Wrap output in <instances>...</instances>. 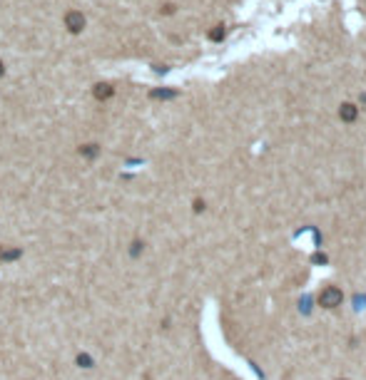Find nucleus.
<instances>
[{
  "label": "nucleus",
  "instance_id": "f257e3e1",
  "mask_svg": "<svg viewBox=\"0 0 366 380\" xmlns=\"http://www.w3.org/2000/svg\"><path fill=\"white\" fill-rule=\"evenodd\" d=\"M341 298H344V293H341L336 286H329V288L321 291V296H319V306H324V308H336V306L341 303Z\"/></svg>",
  "mask_w": 366,
  "mask_h": 380
},
{
  "label": "nucleus",
  "instance_id": "f03ea898",
  "mask_svg": "<svg viewBox=\"0 0 366 380\" xmlns=\"http://www.w3.org/2000/svg\"><path fill=\"white\" fill-rule=\"evenodd\" d=\"M339 117H341V122H354L356 117H359V107L354 105V102H344L341 107H339Z\"/></svg>",
  "mask_w": 366,
  "mask_h": 380
},
{
  "label": "nucleus",
  "instance_id": "7ed1b4c3",
  "mask_svg": "<svg viewBox=\"0 0 366 380\" xmlns=\"http://www.w3.org/2000/svg\"><path fill=\"white\" fill-rule=\"evenodd\" d=\"M65 23H68V28L73 30V33H80L82 28H85V18H82V13H68L65 15Z\"/></svg>",
  "mask_w": 366,
  "mask_h": 380
},
{
  "label": "nucleus",
  "instance_id": "20e7f679",
  "mask_svg": "<svg viewBox=\"0 0 366 380\" xmlns=\"http://www.w3.org/2000/svg\"><path fill=\"white\" fill-rule=\"evenodd\" d=\"M110 95H112V87H110V85H105V82L95 85V97H97V100H105V97H110Z\"/></svg>",
  "mask_w": 366,
  "mask_h": 380
},
{
  "label": "nucleus",
  "instance_id": "39448f33",
  "mask_svg": "<svg viewBox=\"0 0 366 380\" xmlns=\"http://www.w3.org/2000/svg\"><path fill=\"white\" fill-rule=\"evenodd\" d=\"M224 38V25H215L212 30H210V40H215V43H220Z\"/></svg>",
  "mask_w": 366,
  "mask_h": 380
},
{
  "label": "nucleus",
  "instance_id": "423d86ee",
  "mask_svg": "<svg viewBox=\"0 0 366 380\" xmlns=\"http://www.w3.org/2000/svg\"><path fill=\"white\" fill-rule=\"evenodd\" d=\"M152 97H154V100H167V97H174V92H172V90H154Z\"/></svg>",
  "mask_w": 366,
  "mask_h": 380
},
{
  "label": "nucleus",
  "instance_id": "0eeeda50",
  "mask_svg": "<svg viewBox=\"0 0 366 380\" xmlns=\"http://www.w3.org/2000/svg\"><path fill=\"white\" fill-rule=\"evenodd\" d=\"M77 363H80V365H85V368H87V365H90V358H87V355H80V358H77Z\"/></svg>",
  "mask_w": 366,
  "mask_h": 380
},
{
  "label": "nucleus",
  "instance_id": "6e6552de",
  "mask_svg": "<svg viewBox=\"0 0 366 380\" xmlns=\"http://www.w3.org/2000/svg\"><path fill=\"white\" fill-rule=\"evenodd\" d=\"M202 209H205V202L197 199V202H195V212H202Z\"/></svg>",
  "mask_w": 366,
  "mask_h": 380
},
{
  "label": "nucleus",
  "instance_id": "1a4fd4ad",
  "mask_svg": "<svg viewBox=\"0 0 366 380\" xmlns=\"http://www.w3.org/2000/svg\"><path fill=\"white\" fill-rule=\"evenodd\" d=\"M314 261H316V264H324V261H326V256H321V254H316V256H314Z\"/></svg>",
  "mask_w": 366,
  "mask_h": 380
},
{
  "label": "nucleus",
  "instance_id": "9d476101",
  "mask_svg": "<svg viewBox=\"0 0 366 380\" xmlns=\"http://www.w3.org/2000/svg\"><path fill=\"white\" fill-rule=\"evenodd\" d=\"M0 75H3V62H0Z\"/></svg>",
  "mask_w": 366,
  "mask_h": 380
},
{
  "label": "nucleus",
  "instance_id": "9b49d317",
  "mask_svg": "<svg viewBox=\"0 0 366 380\" xmlns=\"http://www.w3.org/2000/svg\"><path fill=\"white\" fill-rule=\"evenodd\" d=\"M0 256H3V251H0Z\"/></svg>",
  "mask_w": 366,
  "mask_h": 380
}]
</instances>
